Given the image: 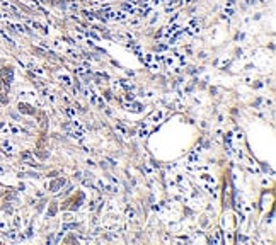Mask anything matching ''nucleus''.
<instances>
[{
    "instance_id": "1",
    "label": "nucleus",
    "mask_w": 276,
    "mask_h": 245,
    "mask_svg": "<svg viewBox=\"0 0 276 245\" xmlns=\"http://www.w3.org/2000/svg\"><path fill=\"white\" fill-rule=\"evenodd\" d=\"M12 80H14V72H12V68H3L2 70V82H5V85L9 87L10 83H12Z\"/></svg>"
},
{
    "instance_id": "2",
    "label": "nucleus",
    "mask_w": 276,
    "mask_h": 245,
    "mask_svg": "<svg viewBox=\"0 0 276 245\" xmlns=\"http://www.w3.org/2000/svg\"><path fill=\"white\" fill-rule=\"evenodd\" d=\"M0 147H2V150L5 151L7 155H10V153H14V151H16V147H14L12 143H9L7 140H3V141L0 143Z\"/></svg>"
},
{
    "instance_id": "3",
    "label": "nucleus",
    "mask_w": 276,
    "mask_h": 245,
    "mask_svg": "<svg viewBox=\"0 0 276 245\" xmlns=\"http://www.w3.org/2000/svg\"><path fill=\"white\" fill-rule=\"evenodd\" d=\"M125 107L128 109V111H133V113H140L143 107H142V104H136V102H133L131 100V104H125Z\"/></svg>"
},
{
    "instance_id": "4",
    "label": "nucleus",
    "mask_w": 276,
    "mask_h": 245,
    "mask_svg": "<svg viewBox=\"0 0 276 245\" xmlns=\"http://www.w3.org/2000/svg\"><path fill=\"white\" fill-rule=\"evenodd\" d=\"M3 233H5V237H7V238H10V240H17V237H19L17 230H14V228H12V230H5Z\"/></svg>"
},
{
    "instance_id": "5",
    "label": "nucleus",
    "mask_w": 276,
    "mask_h": 245,
    "mask_svg": "<svg viewBox=\"0 0 276 245\" xmlns=\"http://www.w3.org/2000/svg\"><path fill=\"white\" fill-rule=\"evenodd\" d=\"M61 186H65V179H58L56 182H53L51 184V192H58V189Z\"/></svg>"
},
{
    "instance_id": "6",
    "label": "nucleus",
    "mask_w": 276,
    "mask_h": 245,
    "mask_svg": "<svg viewBox=\"0 0 276 245\" xmlns=\"http://www.w3.org/2000/svg\"><path fill=\"white\" fill-rule=\"evenodd\" d=\"M201 181H204L206 184H211V186L215 184V179H213L211 175H208V174H203V175H201Z\"/></svg>"
},
{
    "instance_id": "7",
    "label": "nucleus",
    "mask_w": 276,
    "mask_h": 245,
    "mask_svg": "<svg viewBox=\"0 0 276 245\" xmlns=\"http://www.w3.org/2000/svg\"><path fill=\"white\" fill-rule=\"evenodd\" d=\"M19 109H20V113H26V114L33 113V109H31L29 106H26V104H20V106H19Z\"/></svg>"
},
{
    "instance_id": "8",
    "label": "nucleus",
    "mask_w": 276,
    "mask_h": 245,
    "mask_svg": "<svg viewBox=\"0 0 276 245\" xmlns=\"http://www.w3.org/2000/svg\"><path fill=\"white\" fill-rule=\"evenodd\" d=\"M162 116H164V114H162V111H159V113H155L153 116H152V119H153L155 123H159V121L162 119Z\"/></svg>"
},
{
    "instance_id": "9",
    "label": "nucleus",
    "mask_w": 276,
    "mask_h": 245,
    "mask_svg": "<svg viewBox=\"0 0 276 245\" xmlns=\"http://www.w3.org/2000/svg\"><path fill=\"white\" fill-rule=\"evenodd\" d=\"M60 80H61L65 85H70V83H72V82H70V77H68V75H61V77H60Z\"/></svg>"
},
{
    "instance_id": "10",
    "label": "nucleus",
    "mask_w": 276,
    "mask_h": 245,
    "mask_svg": "<svg viewBox=\"0 0 276 245\" xmlns=\"http://www.w3.org/2000/svg\"><path fill=\"white\" fill-rule=\"evenodd\" d=\"M0 131L9 133V124H7V123H0Z\"/></svg>"
},
{
    "instance_id": "11",
    "label": "nucleus",
    "mask_w": 276,
    "mask_h": 245,
    "mask_svg": "<svg viewBox=\"0 0 276 245\" xmlns=\"http://www.w3.org/2000/svg\"><path fill=\"white\" fill-rule=\"evenodd\" d=\"M200 158H198V155H194V153H191L189 157H187V162H198Z\"/></svg>"
},
{
    "instance_id": "12",
    "label": "nucleus",
    "mask_w": 276,
    "mask_h": 245,
    "mask_svg": "<svg viewBox=\"0 0 276 245\" xmlns=\"http://www.w3.org/2000/svg\"><path fill=\"white\" fill-rule=\"evenodd\" d=\"M5 230H7V221L0 220V231H5Z\"/></svg>"
},
{
    "instance_id": "13",
    "label": "nucleus",
    "mask_w": 276,
    "mask_h": 245,
    "mask_svg": "<svg viewBox=\"0 0 276 245\" xmlns=\"http://www.w3.org/2000/svg\"><path fill=\"white\" fill-rule=\"evenodd\" d=\"M225 14L230 17V16H234V7H225Z\"/></svg>"
},
{
    "instance_id": "14",
    "label": "nucleus",
    "mask_w": 276,
    "mask_h": 245,
    "mask_svg": "<svg viewBox=\"0 0 276 245\" xmlns=\"http://www.w3.org/2000/svg\"><path fill=\"white\" fill-rule=\"evenodd\" d=\"M116 130L119 133H123V134H126V130H125V126L123 124H116Z\"/></svg>"
},
{
    "instance_id": "15",
    "label": "nucleus",
    "mask_w": 276,
    "mask_h": 245,
    "mask_svg": "<svg viewBox=\"0 0 276 245\" xmlns=\"http://www.w3.org/2000/svg\"><path fill=\"white\" fill-rule=\"evenodd\" d=\"M14 226H20V216H14Z\"/></svg>"
},
{
    "instance_id": "16",
    "label": "nucleus",
    "mask_w": 276,
    "mask_h": 245,
    "mask_svg": "<svg viewBox=\"0 0 276 245\" xmlns=\"http://www.w3.org/2000/svg\"><path fill=\"white\" fill-rule=\"evenodd\" d=\"M126 216H128L129 220H131V218H135V213H133L131 209H128V211H126Z\"/></svg>"
},
{
    "instance_id": "17",
    "label": "nucleus",
    "mask_w": 276,
    "mask_h": 245,
    "mask_svg": "<svg viewBox=\"0 0 276 245\" xmlns=\"http://www.w3.org/2000/svg\"><path fill=\"white\" fill-rule=\"evenodd\" d=\"M67 114H68V116L72 117V116H75V111L72 109V107H68V109H67Z\"/></svg>"
},
{
    "instance_id": "18",
    "label": "nucleus",
    "mask_w": 276,
    "mask_h": 245,
    "mask_svg": "<svg viewBox=\"0 0 276 245\" xmlns=\"http://www.w3.org/2000/svg\"><path fill=\"white\" fill-rule=\"evenodd\" d=\"M126 99H128V100H135V95L128 92V94H126Z\"/></svg>"
},
{
    "instance_id": "19",
    "label": "nucleus",
    "mask_w": 276,
    "mask_h": 245,
    "mask_svg": "<svg viewBox=\"0 0 276 245\" xmlns=\"http://www.w3.org/2000/svg\"><path fill=\"white\" fill-rule=\"evenodd\" d=\"M0 174H3V167H0Z\"/></svg>"
},
{
    "instance_id": "20",
    "label": "nucleus",
    "mask_w": 276,
    "mask_h": 245,
    "mask_svg": "<svg viewBox=\"0 0 276 245\" xmlns=\"http://www.w3.org/2000/svg\"><path fill=\"white\" fill-rule=\"evenodd\" d=\"M0 143H2V140H0Z\"/></svg>"
}]
</instances>
